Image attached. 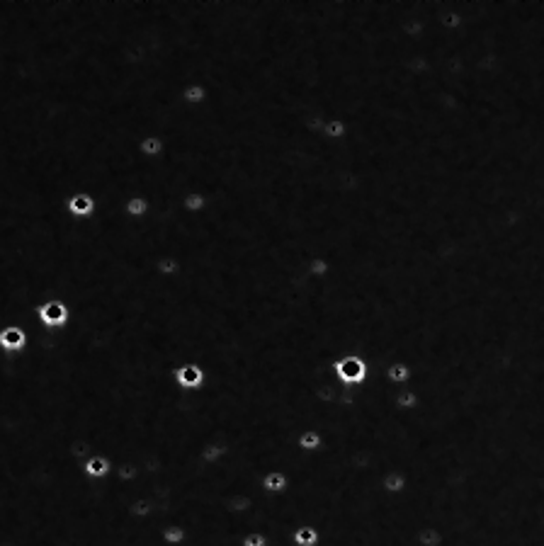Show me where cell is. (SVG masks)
Listing matches in <instances>:
<instances>
[{"label":"cell","instance_id":"cell-7","mask_svg":"<svg viewBox=\"0 0 544 546\" xmlns=\"http://www.w3.org/2000/svg\"><path fill=\"white\" fill-rule=\"evenodd\" d=\"M83 476L88 481H105L112 476V462L105 454H93L83 462Z\"/></svg>","mask_w":544,"mask_h":546},{"label":"cell","instance_id":"cell-2","mask_svg":"<svg viewBox=\"0 0 544 546\" xmlns=\"http://www.w3.org/2000/svg\"><path fill=\"white\" fill-rule=\"evenodd\" d=\"M37 318L47 331H64L71 323V309L64 299H47L37 306Z\"/></svg>","mask_w":544,"mask_h":546},{"label":"cell","instance_id":"cell-11","mask_svg":"<svg viewBox=\"0 0 544 546\" xmlns=\"http://www.w3.org/2000/svg\"><path fill=\"white\" fill-rule=\"evenodd\" d=\"M180 100H183L185 107H202L209 100V88L204 83H190L183 88Z\"/></svg>","mask_w":544,"mask_h":546},{"label":"cell","instance_id":"cell-13","mask_svg":"<svg viewBox=\"0 0 544 546\" xmlns=\"http://www.w3.org/2000/svg\"><path fill=\"white\" fill-rule=\"evenodd\" d=\"M321 532L314 525H299L292 532V546H321Z\"/></svg>","mask_w":544,"mask_h":546},{"label":"cell","instance_id":"cell-18","mask_svg":"<svg viewBox=\"0 0 544 546\" xmlns=\"http://www.w3.org/2000/svg\"><path fill=\"white\" fill-rule=\"evenodd\" d=\"M68 452H71V457L76 459V462H85L88 457H93L95 454V447L90 445L88 440H76V442H71V447H68Z\"/></svg>","mask_w":544,"mask_h":546},{"label":"cell","instance_id":"cell-17","mask_svg":"<svg viewBox=\"0 0 544 546\" xmlns=\"http://www.w3.org/2000/svg\"><path fill=\"white\" fill-rule=\"evenodd\" d=\"M190 532L183 525H166L161 527V542L166 546H187Z\"/></svg>","mask_w":544,"mask_h":546},{"label":"cell","instance_id":"cell-14","mask_svg":"<svg viewBox=\"0 0 544 546\" xmlns=\"http://www.w3.org/2000/svg\"><path fill=\"white\" fill-rule=\"evenodd\" d=\"M156 275L163 280H173V277L183 275V263H180L178 255H161L156 260Z\"/></svg>","mask_w":544,"mask_h":546},{"label":"cell","instance_id":"cell-4","mask_svg":"<svg viewBox=\"0 0 544 546\" xmlns=\"http://www.w3.org/2000/svg\"><path fill=\"white\" fill-rule=\"evenodd\" d=\"M27 348H30V333L20 323H5L0 328V350L8 357L22 355Z\"/></svg>","mask_w":544,"mask_h":546},{"label":"cell","instance_id":"cell-5","mask_svg":"<svg viewBox=\"0 0 544 546\" xmlns=\"http://www.w3.org/2000/svg\"><path fill=\"white\" fill-rule=\"evenodd\" d=\"M66 214L76 221H88L98 214V199H95L93 192H76L66 199Z\"/></svg>","mask_w":544,"mask_h":546},{"label":"cell","instance_id":"cell-10","mask_svg":"<svg viewBox=\"0 0 544 546\" xmlns=\"http://www.w3.org/2000/svg\"><path fill=\"white\" fill-rule=\"evenodd\" d=\"M326 447V435L316 428H309V430H302L297 435V449L302 454H316Z\"/></svg>","mask_w":544,"mask_h":546},{"label":"cell","instance_id":"cell-1","mask_svg":"<svg viewBox=\"0 0 544 546\" xmlns=\"http://www.w3.org/2000/svg\"><path fill=\"white\" fill-rule=\"evenodd\" d=\"M333 377L338 379L340 386H345V389H353V386H362L367 381V374H370V367H367V362L362 360L360 355H343L338 357L336 362H333L331 367Z\"/></svg>","mask_w":544,"mask_h":546},{"label":"cell","instance_id":"cell-8","mask_svg":"<svg viewBox=\"0 0 544 546\" xmlns=\"http://www.w3.org/2000/svg\"><path fill=\"white\" fill-rule=\"evenodd\" d=\"M122 209H124V216H129V219L144 221V219H149L153 202H151V197H146V195H129L124 199Z\"/></svg>","mask_w":544,"mask_h":546},{"label":"cell","instance_id":"cell-22","mask_svg":"<svg viewBox=\"0 0 544 546\" xmlns=\"http://www.w3.org/2000/svg\"><path fill=\"white\" fill-rule=\"evenodd\" d=\"M384 486H387V491H391V493L404 491V476H401V474H389L387 479H384Z\"/></svg>","mask_w":544,"mask_h":546},{"label":"cell","instance_id":"cell-12","mask_svg":"<svg viewBox=\"0 0 544 546\" xmlns=\"http://www.w3.org/2000/svg\"><path fill=\"white\" fill-rule=\"evenodd\" d=\"M209 209V197L200 190H192L183 195V212L190 216H202Z\"/></svg>","mask_w":544,"mask_h":546},{"label":"cell","instance_id":"cell-24","mask_svg":"<svg viewBox=\"0 0 544 546\" xmlns=\"http://www.w3.org/2000/svg\"><path fill=\"white\" fill-rule=\"evenodd\" d=\"M0 546H15V544H10V542H0Z\"/></svg>","mask_w":544,"mask_h":546},{"label":"cell","instance_id":"cell-3","mask_svg":"<svg viewBox=\"0 0 544 546\" xmlns=\"http://www.w3.org/2000/svg\"><path fill=\"white\" fill-rule=\"evenodd\" d=\"M173 379L183 391H202L209 384V374L200 362H183L173 369Z\"/></svg>","mask_w":544,"mask_h":546},{"label":"cell","instance_id":"cell-15","mask_svg":"<svg viewBox=\"0 0 544 546\" xmlns=\"http://www.w3.org/2000/svg\"><path fill=\"white\" fill-rule=\"evenodd\" d=\"M129 515L134 517V520L139 522H149L156 517V503L149 498V496H139L132 500V505H129Z\"/></svg>","mask_w":544,"mask_h":546},{"label":"cell","instance_id":"cell-23","mask_svg":"<svg viewBox=\"0 0 544 546\" xmlns=\"http://www.w3.org/2000/svg\"><path fill=\"white\" fill-rule=\"evenodd\" d=\"M413 403H416V398H413L411 394H404V396L399 398V406H404V408H406V406H413Z\"/></svg>","mask_w":544,"mask_h":546},{"label":"cell","instance_id":"cell-21","mask_svg":"<svg viewBox=\"0 0 544 546\" xmlns=\"http://www.w3.org/2000/svg\"><path fill=\"white\" fill-rule=\"evenodd\" d=\"M387 377H389V381H396V384H401V381L408 379V367H404V364H394V367L387 369Z\"/></svg>","mask_w":544,"mask_h":546},{"label":"cell","instance_id":"cell-16","mask_svg":"<svg viewBox=\"0 0 544 546\" xmlns=\"http://www.w3.org/2000/svg\"><path fill=\"white\" fill-rule=\"evenodd\" d=\"M139 476H141V471L134 462H119V464H115V469H112V479L117 483H122V486H132V483L139 481Z\"/></svg>","mask_w":544,"mask_h":546},{"label":"cell","instance_id":"cell-20","mask_svg":"<svg viewBox=\"0 0 544 546\" xmlns=\"http://www.w3.org/2000/svg\"><path fill=\"white\" fill-rule=\"evenodd\" d=\"M418 544L421 546H442V534L438 530H433V527H428V530H423L418 534Z\"/></svg>","mask_w":544,"mask_h":546},{"label":"cell","instance_id":"cell-19","mask_svg":"<svg viewBox=\"0 0 544 546\" xmlns=\"http://www.w3.org/2000/svg\"><path fill=\"white\" fill-rule=\"evenodd\" d=\"M241 546H270V537L263 530H251L241 537Z\"/></svg>","mask_w":544,"mask_h":546},{"label":"cell","instance_id":"cell-9","mask_svg":"<svg viewBox=\"0 0 544 546\" xmlns=\"http://www.w3.org/2000/svg\"><path fill=\"white\" fill-rule=\"evenodd\" d=\"M166 139H161V136L156 134H146L144 139L139 141V146H136V153H139L144 161H158V158L166 156Z\"/></svg>","mask_w":544,"mask_h":546},{"label":"cell","instance_id":"cell-6","mask_svg":"<svg viewBox=\"0 0 544 546\" xmlns=\"http://www.w3.org/2000/svg\"><path fill=\"white\" fill-rule=\"evenodd\" d=\"M260 488H263L268 496H285L292 488V479L285 469H272V471H265L260 476Z\"/></svg>","mask_w":544,"mask_h":546}]
</instances>
